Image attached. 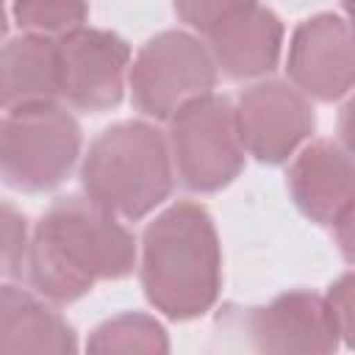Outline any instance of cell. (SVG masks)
Listing matches in <instances>:
<instances>
[{
  "label": "cell",
  "mask_w": 355,
  "mask_h": 355,
  "mask_svg": "<svg viewBox=\"0 0 355 355\" xmlns=\"http://www.w3.org/2000/svg\"><path fill=\"white\" fill-rule=\"evenodd\" d=\"M169 150L186 189L211 194L225 189L244 166L236 105L216 94H200L169 119Z\"/></svg>",
  "instance_id": "obj_5"
},
{
  "label": "cell",
  "mask_w": 355,
  "mask_h": 355,
  "mask_svg": "<svg viewBox=\"0 0 355 355\" xmlns=\"http://www.w3.org/2000/svg\"><path fill=\"white\" fill-rule=\"evenodd\" d=\"M216 67L236 80L266 75L277 67L283 50V22L263 6H250L208 33Z\"/></svg>",
  "instance_id": "obj_12"
},
{
  "label": "cell",
  "mask_w": 355,
  "mask_h": 355,
  "mask_svg": "<svg viewBox=\"0 0 355 355\" xmlns=\"http://www.w3.org/2000/svg\"><path fill=\"white\" fill-rule=\"evenodd\" d=\"M28 230L22 214L14 211L11 202L3 205V272L8 277L22 275V263L28 258Z\"/></svg>",
  "instance_id": "obj_19"
},
{
  "label": "cell",
  "mask_w": 355,
  "mask_h": 355,
  "mask_svg": "<svg viewBox=\"0 0 355 355\" xmlns=\"http://www.w3.org/2000/svg\"><path fill=\"white\" fill-rule=\"evenodd\" d=\"M286 69L291 83L322 103L355 89V25L336 14H316L297 25Z\"/></svg>",
  "instance_id": "obj_9"
},
{
  "label": "cell",
  "mask_w": 355,
  "mask_h": 355,
  "mask_svg": "<svg viewBox=\"0 0 355 355\" xmlns=\"http://www.w3.org/2000/svg\"><path fill=\"white\" fill-rule=\"evenodd\" d=\"M0 352L72 355L78 352V336L58 311L6 283L0 291Z\"/></svg>",
  "instance_id": "obj_14"
},
{
  "label": "cell",
  "mask_w": 355,
  "mask_h": 355,
  "mask_svg": "<svg viewBox=\"0 0 355 355\" xmlns=\"http://www.w3.org/2000/svg\"><path fill=\"white\" fill-rule=\"evenodd\" d=\"M130 47L122 36L100 28H78L58 39L61 97L89 114H103L122 103Z\"/></svg>",
  "instance_id": "obj_7"
},
{
  "label": "cell",
  "mask_w": 355,
  "mask_h": 355,
  "mask_svg": "<svg viewBox=\"0 0 355 355\" xmlns=\"http://www.w3.org/2000/svg\"><path fill=\"white\" fill-rule=\"evenodd\" d=\"M216 83L211 50L186 31H161L147 39L130 67L133 105L153 119H172L180 105L208 94Z\"/></svg>",
  "instance_id": "obj_6"
},
{
  "label": "cell",
  "mask_w": 355,
  "mask_h": 355,
  "mask_svg": "<svg viewBox=\"0 0 355 355\" xmlns=\"http://www.w3.org/2000/svg\"><path fill=\"white\" fill-rule=\"evenodd\" d=\"M139 277L147 302L166 319L208 313L222 288V250L211 214L197 202H175L141 236Z\"/></svg>",
  "instance_id": "obj_2"
},
{
  "label": "cell",
  "mask_w": 355,
  "mask_h": 355,
  "mask_svg": "<svg viewBox=\"0 0 355 355\" xmlns=\"http://www.w3.org/2000/svg\"><path fill=\"white\" fill-rule=\"evenodd\" d=\"M286 183L291 200L311 222L336 225L355 200V158L336 141L319 139L294 158Z\"/></svg>",
  "instance_id": "obj_11"
},
{
  "label": "cell",
  "mask_w": 355,
  "mask_h": 355,
  "mask_svg": "<svg viewBox=\"0 0 355 355\" xmlns=\"http://www.w3.org/2000/svg\"><path fill=\"white\" fill-rule=\"evenodd\" d=\"M89 352H169L166 330L147 313H119L89 336Z\"/></svg>",
  "instance_id": "obj_15"
},
{
  "label": "cell",
  "mask_w": 355,
  "mask_h": 355,
  "mask_svg": "<svg viewBox=\"0 0 355 355\" xmlns=\"http://www.w3.org/2000/svg\"><path fill=\"white\" fill-rule=\"evenodd\" d=\"M333 227H336V244H338L344 261H347V263H355V200H352V205L336 219Z\"/></svg>",
  "instance_id": "obj_20"
},
{
  "label": "cell",
  "mask_w": 355,
  "mask_h": 355,
  "mask_svg": "<svg viewBox=\"0 0 355 355\" xmlns=\"http://www.w3.org/2000/svg\"><path fill=\"white\" fill-rule=\"evenodd\" d=\"M0 94L3 108H22L39 103H55L61 97L58 72V39L22 33L6 42L0 61Z\"/></svg>",
  "instance_id": "obj_13"
},
{
  "label": "cell",
  "mask_w": 355,
  "mask_h": 355,
  "mask_svg": "<svg viewBox=\"0 0 355 355\" xmlns=\"http://www.w3.org/2000/svg\"><path fill=\"white\" fill-rule=\"evenodd\" d=\"M11 17L25 33L61 39L83 28L89 0H11Z\"/></svg>",
  "instance_id": "obj_16"
},
{
  "label": "cell",
  "mask_w": 355,
  "mask_h": 355,
  "mask_svg": "<svg viewBox=\"0 0 355 355\" xmlns=\"http://www.w3.org/2000/svg\"><path fill=\"white\" fill-rule=\"evenodd\" d=\"M327 305H330L338 338H344V344L355 349V272L341 275L327 288Z\"/></svg>",
  "instance_id": "obj_18"
},
{
  "label": "cell",
  "mask_w": 355,
  "mask_h": 355,
  "mask_svg": "<svg viewBox=\"0 0 355 355\" xmlns=\"http://www.w3.org/2000/svg\"><path fill=\"white\" fill-rule=\"evenodd\" d=\"M80 155V128L58 103L11 108L0 128V169L6 186L28 194L61 186Z\"/></svg>",
  "instance_id": "obj_4"
},
{
  "label": "cell",
  "mask_w": 355,
  "mask_h": 355,
  "mask_svg": "<svg viewBox=\"0 0 355 355\" xmlns=\"http://www.w3.org/2000/svg\"><path fill=\"white\" fill-rule=\"evenodd\" d=\"M172 150L150 122L105 128L80 166L83 191L122 219H141L172 194Z\"/></svg>",
  "instance_id": "obj_3"
},
{
  "label": "cell",
  "mask_w": 355,
  "mask_h": 355,
  "mask_svg": "<svg viewBox=\"0 0 355 355\" xmlns=\"http://www.w3.org/2000/svg\"><path fill=\"white\" fill-rule=\"evenodd\" d=\"M136 266L133 233L89 194L58 197L36 222L25 272L50 302H75L97 280L128 277Z\"/></svg>",
  "instance_id": "obj_1"
},
{
  "label": "cell",
  "mask_w": 355,
  "mask_h": 355,
  "mask_svg": "<svg viewBox=\"0 0 355 355\" xmlns=\"http://www.w3.org/2000/svg\"><path fill=\"white\" fill-rule=\"evenodd\" d=\"M338 136L344 150L355 158V94L344 103V108L338 111Z\"/></svg>",
  "instance_id": "obj_21"
},
{
  "label": "cell",
  "mask_w": 355,
  "mask_h": 355,
  "mask_svg": "<svg viewBox=\"0 0 355 355\" xmlns=\"http://www.w3.org/2000/svg\"><path fill=\"white\" fill-rule=\"evenodd\" d=\"M250 6H255V0H175L178 17L200 33H211L219 22Z\"/></svg>",
  "instance_id": "obj_17"
},
{
  "label": "cell",
  "mask_w": 355,
  "mask_h": 355,
  "mask_svg": "<svg viewBox=\"0 0 355 355\" xmlns=\"http://www.w3.org/2000/svg\"><path fill=\"white\" fill-rule=\"evenodd\" d=\"M341 6H344V11H347V17H349V22L355 25V0H341Z\"/></svg>",
  "instance_id": "obj_22"
},
{
  "label": "cell",
  "mask_w": 355,
  "mask_h": 355,
  "mask_svg": "<svg viewBox=\"0 0 355 355\" xmlns=\"http://www.w3.org/2000/svg\"><path fill=\"white\" fill-rule=\"evenodd\" d=\"M236 122L244 150L261 164H283L313 133L316 116L297 86L261 80L239 94Z\"/></svg>",
  "instance_id": "obj_8"
},
{
  "label": "cell",
  "mask_w": 355,
  "mask_h": 355,
  "mask_svg": "<svg viewBox=\"0 0 355 355\" xmlns=\"http://www.w3.org/2000/svg\"><path fill=\"white\" fill-rule=\"evenodd\" d=\"M244 330L261 352H333L338 347L327 297L305 288L286 291L269 305L250 308Z\"/></svg>",
  "instance_id": "obj_10"
}]
</instances>
